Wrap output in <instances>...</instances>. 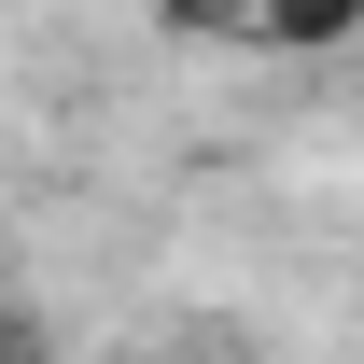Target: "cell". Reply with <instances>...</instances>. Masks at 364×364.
<instances>
[{"mask_svg":"<svg viewBox=\"0 0 364 364\" xmlns=\"http://www.w3.org/2000/svg\"><path fill=\"white\" fill-rule=\"evenodd\" d=\"M364 0H267V43H350Z\"/></svg>","mask_w":364,"mask_h":364,"instance_id":"obj_1","label":"cell"},{"mask_svg":"<svg viewBox=\"0 0 364 364\" xmlns=\"http://www.w3.org/2000/svg\"><path fill=\"white\" fill-rule=\"evenodd\" d=\"M182 28H267V0H168Z\"/></svg>","mask_w":364,"mask_h":364,"instance_id":"obj_2","label":"cell"},{"mask_svg":"<svg viewBox=\"0 0 364 364\" xmlns=\"http://www.w3.org/2000/svg\"><path fill=\"white\" fill-rule=\"evenodd\" d=\"M14 364H43V350H14Z\"/></svg>","mask_w":364,"mask_h":364,"instance_id":"obj_3","label":"cell"}]
</instances>
